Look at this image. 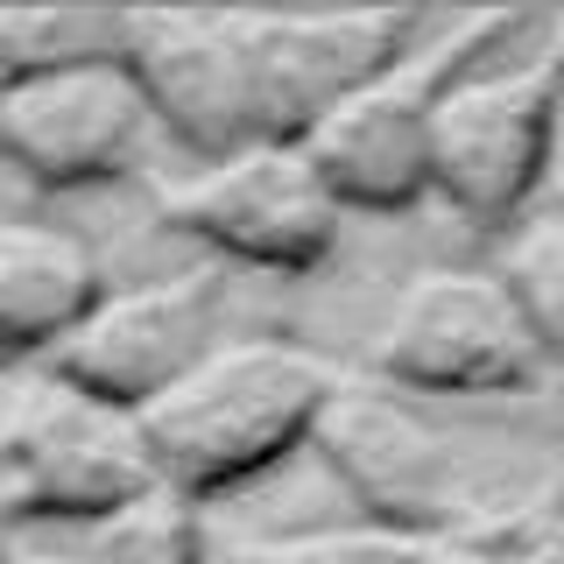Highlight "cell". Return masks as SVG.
Instances as JSON below:
<instances>
[{
    "label": "cell",
    "instance_id": "1",
    "mask_svg": "<svg viewBox=\"0 0 564 564\" xmlns=\"http://www.w3.org/2000/svg\"><path fill=\"white\" fill-rule=\"evenodd\" d=\"M332 381L339 367L296 339H269V332L212 339L184 375L134 410V431L155 480L198 501V494L240 487L296 445H311Z\"/></svg>",
    "mask_w": 564,
    "mask_h": 564
},
{
    "label": "cell",
    "instance_id": "2",
    "mask_svg": "<svg viewBox=\"0 0 564 564\" xmlns=\"http://www.w3.org/2000/svg\"><path fill=\"white\" fill-rule=\"evenodd\" d=\"M551 339L522 317L487 261H437L388 296L375 325V375L431 395H516L551 375Z\"/></svg>",
    "mask_w": 564,
    "mask_h": 564
},
{
    "label": "cell",
    "instance_id": "3",
    "mask_svg": "<svg viewBox=\"0 0 564 564\" xmlns=\"http://www.w3.org/2000/svg\"><path fill=\"white\" fill-rule=\"evenodd\" d=\"M431 134V191L473 219H516L551 163L557 134V57H473L431 78L423 99Z\"/></svg>",
    "mask_w": 564,
    "mask_h": 564
},
{
    "label": "cell",
    "instance_id": "4",
    "mask_svg": "<svg viewBox=\"0 0 564 564\" xmlns=\"http://www.w3.org/2000/svg\"><path fill=\"white\" fill-rule=\"evenodd\" d=\"M149 480L155 466L141 452L134 410H106L50 375L0 395V522L29 516L85 529Z\"/></svg>",
    "mask_w": 564,
    "mask_h": 564
},
{
    "label": "cell",
    "instance_id": "5",
    "mask_svg": "<svg viewBox=\"0 0 564 564\" xmlns=\"http://www.w3.org/2000/svg\"><path fill=\"white\" fill-rule=\"evenodd\" d=\"M163 219L254 269H311L339 240V205L296 134H254L226 155H205V170L163 191Z\"/></svg>",
    "mask_w": 564,
    "mask_h": 564
},
{
    "label": "cell",
    "instance_id": "6",
    "mask_svg": "<svg viewBox=\"0 0 564 564\" xmlns=\"http://www.w3.org/2000/svg\"><path fill=\"white\" fill-rule=\"evenodd\" d=\"M311 445L352 487L367 522L458 529V508H473V480H466L458 445L388 381H346L339 375L317 423H311Z\"/></svg>",
    "mask_w": 564,
    "mask_h": 564
},
{
    "label": "cell",
    "instance_id": "7",
    "mask_svg": "<svg viewBox=\"0 0 564 564\" xmlns=\"http://www.w3.org/2000/svg\"><path fill=\"white\" fill-rule=\"evenodd\" d=\"M212 339H219V282L149 275V282H128V290H99L43 346V375L106 402V410H141Z\"/></svg>",
    "mask_w": 564,
    "mask_h": 564
},
{
    "label": "cell",
    "instance_id": "8",
    "mask_svg": "<svg viewBox=\"0 0 564 564\" xmlns=\"http://www.w3.org/2000/svg\"><path fill=\"white\" fill-rule=\"evenodd\" d=\"M120 64H128L141 113L198 155H226L240 141L269 134L261 128V93L247 64L240 14L212 8H149L128 14L120 29Z\"/></svg>",
    "mask_w": 564,
    "mask_h": 564
},
{
    "label": "cell",
    "instance_id": "9",
    "mask_svg": "<svg viewBox=\"0 0 564 564\" xmlns=\"http://www.w3.org/2000/svg\"><path fill=\"white\" fill-rule=\"evenodd\" d=\"M141 128L149 113L120 57L0 78V155L43 191H78L113 176L134 155Z\"/></svg>",
    "mask_w": 564,
    "mask_h": 564
},
{
    "label": "cell",
    "instance_id": "10",
    "mask_svg": "<svg viewBox=\"0 0 564 564\" xmlns=\"http://www.w3.org/2000/svg\"><path fill=\"white\" fill-rule=\"evenodd\" d=\"M423 14L410 8H282V14H240L247 64L261 93V128L304 134L339 93L381 78L416 43Z\"/></svg>",
    "mask_w": 564,
    "mask_h": 564
},
{
    "label": "cell",
    "instance_id": "11",
    "mask_svg": "<svg viewBox=\"0 0 564 564\" xmlns=\"http://www.w3.org/2000/svg\"><path fill=\"white\" fill-rule=\"evenodd\" d=\"M423 99H431V70H423L416 50H402V64H388L381 78L339 93L296 134V149L311 155V170L332 191V205L395 212V205H416L431 191Z\"/></svg>",
    "mask_w": 564,
    "mask_h": 564
},
{
    "label": "cell",
    "instance_id": "12",
    "mask_svg": "<svg viewBox=\"0 0 564 564\" xmlns=\"http://www.w3.org/2000/svg\"><path fill=\"white\" fill-rule=\"evenodd\" d=\"M99 296V261L70 226L0 219V352H43Z\"/></svg>",
    "mask_w": 564,
    "mask_h": 564
},
{
    "label": "cell",
    "instance_id": "13",
    "mask_svg": "<svg viewBox=\"0 0 564 564\" xmlns=\"http://www.w3.org/2000/svg\"><path fill=\"white\" fill-rule=\"evenodd\" d=\"M78 551L93 564H205V516L170 480H149L85 522Z\"/></svg>",
    "mask_w": 564,
    "mask_h": 564
},
{
    "label": "cell",
    "instance_id": "14",
    "mask_svg": "<svg viewBox=\"0 0 564 564\" xmlns=\"http://www.w3.org/2000/svg\"><path fill=\"white\" fill-rule=\"evenodd\" d=\"M120 29L128 14L113 8H0V78L120 57Z\"/></svg>",
    "mask_w": 564,
    "mask_h": 564
},
{
    "label": "cell",
    "instance_id": "15",
    "mask_svg": "<svg viewBox=\"0 0 564 564\" xmlns=\"http://www.w3.org/2000/svg\"><path fill=\"white\" fill-rule=\"evenodd\" d=\"M487 269L501 275V290L522 304L529 325L557 346V332H564V226H557V212H516L501 261H487Z\"/></svg>",
    "mask_w": 564,
    "mask_h": 564
},
{
    "label": "cell",
    "instance_id": "16",
    "mask_svg": "<svg viewBox=\"0 0 564 564\" xmlns=\"http://www.w3.org/2000/svg\"><path fill=\"white\" fill-rule=\"evenodd\" d=\"M416 529H388V522H317V529H282L261 536L240 564H402Z\"/></svg>",
    "mask_w": 564,
    "mask_h": 564
},
{
    "label": "cell",
    "instance_id": "17",
    "mask_svg": "<svg viewBox=\"0 0 564 564\" xmlns=\"http://www.w3.org/2000/svg\"><path fill=\"white\" fill-rule=\"evenodd\" d=\"M402 564H494V543L466 536V529H416Z\"/></svg>",
    "mask_w": 564,
    "mask_h": 564
},
{
    "label": "cell",
    "instance_id": "18",
    "mask_svg": "<svg viewBox=\"0 0 564 564\" xmlns=\"http://www.w3.org/2000/svg\"><path fill=\"white\" fill-rule=\"evenodd\" d=\"M494 564H564V543H557V529L551 522H522V529H494Z\"/></svg>",
    "mask_w": 564,
    "mask_h": 564
},
{
    "label": "cell",
    "instance_id": "19",
    "mask_svg": "<svg viewBox=\"0 0 564 564\" xmlns=\"http://www.w3.org/2000/svg\"><path fill=\"white\" fill-rule=\"evenodd\" d=\"M0 564H93V557H85L78 543H8Z\"/></svg>",
    "mask_w": 564,
    "mask_h": 564
},
{
    "label": "cell",
    "instance_id": "20",
    "mask_svg": "<svg viewBox=\"0 0 564 564\" xmlns=\"http://www.w3.org/2000/svg\"><path fill=\"white\" fill-rule=\"evenodd\" d=\"M0 557H8V522H0Z\"/></svg>",
    "mask_w": 564,
    "mask_h": 564
},
{
    "label": "cell",
    "instance_id": "21",
    "mask_svg": "<svg viewBox=\"0 0 564 564\" xmlns=\"http://www.w3.org/2000/svg\"><path fill=\"white\" fill-rule=\"evenodd\" d=\"M0 395H8V381H0Z\"/></svg>",
    "mask_w": 564,
    "mask_h": 564
}]
</instances>
